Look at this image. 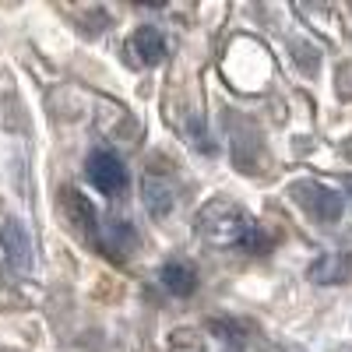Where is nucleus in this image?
<instances>
[{
	"label": "nucleus",
	"mask_w": 352,
	"mask_h": 352,
	"mask_svg": "<svg viewBox=\"0 0 352 352\" xmlns=\"http://www.w3.org/2000/svg\"><path fill=\"white\" fill-rule=\"evenodd\" d=\"M194 229H197V236H204L219 250H240V254L272 250V236L264 232V226L229 197H215L204 204L194 219Z\"/></svg>",
	"instance_id": "1"
},
{
	"label": "nucleus",
	"mask_w": 352,
	"mask_h": 352,
	"mask_svg": "<svg viewBox=\"0 0 352 352\" xmlns=\"http://www.w3.org/2000/svg\"><path fill=\"white\" fill-rule=\"evenodd\" d=\"M289 194H292V201H296L300 208H303L310 219H317V222H338L342 212H345L342 194L331 190V187H324V184H317V180H296V184L289 187Z\"/></svg>",
	"instance_id": "2"
},
{
	"label": "nucleus",
	"mask_w": 352,
	"mask_h": 352,
	"mask_svg": "<svg viewBox=\"0 0 352 352\" xmlns=\"http://www.w3.org/2000/svg\"><path fill=\"white\" fill-rule=\"evenodd\" d=\"M0 247H4V257H8V264H11L18 275H28V272L36 268L32 236H28V229H25L14 215L0 219Z\"/></svg>",
	"instance_id": "3"
},
{
	"label": "nucleus",
	"mask_w": 352,
	"mask_h": 352,
	"mask_svg": "<svg viewBox=\"0 0 352 352\" xmlns=\"http://www.w3.org/2000/svg\"><path fill=\"white\" fill-rule=\"evenodd\" d=\"M88 180H92L96 190L116 197V194H124V187H127V169H124V162H120L116 152L99 148V152H92V159H88Z\"/></svg>",
	"instance_id": "4"
},
{
	"label": "nucleus",
	"mask_w": 352,
	"mask_h": 352,
	"mask_svg": "<svg viewBox=\"0 0 352 352\" xmlns=\"http://www.w3.org/2000/svg\"><path fill=\"white\" fill-rule=\"evenodd\" d=\"M349 278H352V254L345 250H328L310 264V282L317 285H345Z\"/></svg>",
	"instance_id": "5"
},
{
	"label": "nucleus",
	"mask_w": 352,
	"mask_h": 352,
	"mask_svg": "<svg viewBox=\"0 0 352 352\" xmlns=\"http://www.w3.org/2000/svg\"><path fill=\"white\" fill-rule=\"evenodd\" d=\"M64 212H67V219L74 222V229L81 232L85 240H96V243L102 240V229L96 222V208L88 204V197L81 190H74V187L64 190Z\"/></svg>",
	"instance_id": "6"
},
{
	"label": "nucleus",
	"mask_w": 352,
	"mask_h": 352,
	"mask_svg": "<svg viewBox=\"0 0 352 352\" xmlns=\"http://www.w3.org/2000/svg\"><path fill=\"white\" fill-rule=\"evenodd\" d=\"M131 53L138 56V60L144 67H155L162 56H166V39L155 25H141L134 28V36H131Z\"/></svg>",
	"instance_id": "7"
},
{
	"label": "nucleus",
	"mask_w": 352,
	"mask_h": 352,
	"mask_svg": "<svg viewBox=\"0 0 352 352\" xmlns=\"http://www.w3.org/2000/svg\"><path fill=\"white\" fill-rule=\"evenodd\" d=\"M159 278H162L166 292H173V296H190V292L197 289V275H194L190 264H184V261H169Z\"/></svg>",
	"instance_id": "8"
},
{
	"label": "nucleus",
	"mask_w": 352,
	"mask_h": 352,
	"mask_svg": "<svg viewBox=\"0 0 352 352\" xmlns=\"http://www.w3.org/2000/svg\"><path fill=\"white\" fill-rule=\"evenodd\" d=\"M141 194H144V204H148V212L155 219H162L173 208V187L166 180H159V176H148V180L141 184Z\"/></svg>",
	"instance_id": "9"
}]
</instances>
